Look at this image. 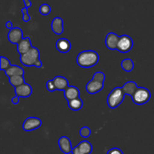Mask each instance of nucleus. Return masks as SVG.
I'll list each match as a JSON object with an SVG mask.
<instances>
[{
    "mask_svg": "<svg viewBox=\"0 0 154 154\" xmlns=\"http://www.w3.org/2000/svg\"><path fill=\"white\" fill-rule=\"evenodd\" d=\"M16 96L20 98H28L32 93V88L27 83H23L14 88Z\"/></svg>",
    "mask_w": 154,
    "mask_h": 154,
    "instance_id": "7",
    "label": "nucleus"
},
{
    "mask_svg": "<svg viewBox=\"0 0 154 154\" xmlns=\"http://www.w3.org/2000/svg\"><path fill=\"white\" fill-rule=\"evenodd\" d=\"M93 79L97 80V81L101 82H104L105 79V75L104 72H96L93 74Z\"/></svg>",
    "mask_w": 154,
    "mask_h": 154,
    "instance_id": "26",
    "label": "nucleus"
},
{
    "mask_svg": "<svg viewBox=\"0 0 154 154\" xmlns=\"http://www.w3.org/2000/svg\"><path fill=\"white\" fill-rule=\"evenodd\" d=\"M58 145L63 153L69 154L72 152L73 148H72V143L70 139L67 136H62L58 140Z\"/></svg>",
    "mask_w": 154,
    "mask_h": 154,
    "instance_id": "11",
    "label": "nucleus"
},
{
    "mask_svg": "<svg viewBox=\"0 0 154 154\" xmlns=\"http://www.w3.org/2000/svg\"><path fill=\"white\" fill-rule=\"evenodd\" d=\"M119 39H120V36L116 34L115 33H113V32L108 33L105 38V45L108 49H117Z\"/></svg>",
    "mask_w": 154,
    "mask_h": 154,
    "instance_id": "10",
    "label": "nucleus"
},
{
    "mask_svg": "<svg viewBox=\"0 0 154 154\" xmlns=\"http://www.w3.org/2000/svg\"><path fill=\"white\" fill-rule=\"evenodd\" d=\"M99 56L96 51L93 50H86L78 54L77 56V63L84 68H90L94 66L99 62Z\"/></svg>",
    "mask_w": 154,
    "mask_h": 154,
    "instance_id": "1",
    "label": "nucleus"
},
{
    "mask_svg": "<svg viewBox=\"0 0 154 154\" xmlns=\"http://www.w3.org/2000/svg\"><path fill=\"white\" fill-rule=\"evenodd\" d=\"M80 151L85 154H90L93 151V146L88 140H82L77 145Z\"/></svg>",
    "mask_w": 154,
    "mask_h": 154,
    "instance_id": "20",
    "label": "nucleus"
},
{
    "mask_svg": "<svg viewBox=\"0 0 154 154\" xmlns=\"http://www.w3.org/2000/svg\"><path fill=\"white\" fill-rule=\"evenodd\" d=\"M103 88L104 82H101L92 79V80L88 82V83L86 85V90L89 94L94 95V94L101 91L103 89Z\"/></svg>",
    "mask_w": 154,
    "mask_h": 154,
    "instance_id": "9",
    "label": "nucleus"
},
{
    "mask_svg": "<svg viewBox=\"0 0 154 154\" xmlns=\"http://www.w3.org/2000/svg\"><path fill=\"white\" fill-rule=\"evenodd\" d=\"M34 66H36V67H41V66H42V61H41L40 59H38V60L35 62V63L34 64Z\"/></svg>",
    "mask_w": 154,
    "mask_h": 154,
    "instance_id": "34",
    "label": "nucleus"
},
{
    "mask_svg": "<svg viewBox=\"0 0 154 154\" xmlns=\"http://www.w3.org/2000/svg\"><path fill=\"white\" fill-rule=\"evenodd\" d=\"M150 98H151V93L147 88L138 87L134 95H132V100L135 104L142 105L148 102Z\"/></svg>",
    "mask_w": 154,
    "mask_h": 154,
    "instance_id": "4",
    "label": "nucleus"
},
{
    "mask_svg": "<svg viewBox=\"0 0 154 154\" xmlns=\"http://www.w3.org/2000/svg\"><path fill=\"white\" fill-rule=\"evenodd\" d=\"M39 12L42 15H48L51 12V8L48 4H42L39 7Z\"/></svg>",
    "mask_w": 154,
    "mask_h": 154,
    "instance_id": "24",
    "label": "nucleus"
},
{
    "mask_svg": "<svg viewBox=\"0 0 154 154\" xmlns=\"http://www.w3.org/2000/svg\"><path fill=\"white\" fill-rule=\"evenodd\" d=\"M72 154H85L84 153V152H82L81 151H80V149H78V146H75V147L73 148V149H72Z\"/></svg>",
    "mask_w": 154,
    "mask_h": 154,
    "instance_id": "30",
    "label": "nucleus"
},
{
    "mask_svg": "<svg viewBox=\"0 0 154 154\" xmlns=\"http://www.w3.org/2000/svg\"><path fill=\"white\" fill-rule=\"evenodd\" d=\"M134 62L130 58L123 59L121 61V67L126 72H131L134 69Z\"/></svg>",
    "mask_w": 154,
    "mask_h": 154,
    "instance_id": "22",
    "label": "nucleus"
},
{
    "mask_svg": "<svg viewBox=\"0 0 154 154\" xmlns=\"http://www.w3.org/2000/svg\"><path fill=\"white\" fill-rule=\"evenodd\" d=\"M133 47V40L128 35H122L120 36L118 44H117V51L121 53H127Z\"/></svg>",
    "mask_w": 154,
    "mask_h": 154,
    "instance_id": "5",
    "label": "nucleus"
},
{
    "mask_svg": "<svg viewBox=\"0 0 154 154\" xmlns=\"http://www.w3.org/2000/svg\"><path fill=\"white\" fill-rule=\"evenodd\" d=\"M17 49L18 53H19L20 55L25 54L27 51H29L32 48V45L31 40H30L29 37H25L23 38L17 44Z\"/></svg>",
    "mask_w": 154,
    "mask_h": 154,
    "instance_id": "12",
    "label": "nucleus"
},
{
    "mask_svg": "<svg viewBox=\"0 0 154 154\" xmlns=\"http://www.w3.org/2000/svg\"><path fill=\"white\" fill-rule=\"evenodd\" d=\"M53 80H54L56 89L58 91H64L69 86V81H68L67 79L62 76V75H57V76L54 77Z\"/></svg>",
    "mask_w": 154,
    "mask_h": 154,
    "instance_id": "14",
    "label": "nucleus"
},
{
    "mask_svg": "<svg viewBox=\"0 0 154 154\" xmlns=\"http://www.w3.org/2000/svg\"><path fill=\"white\" fill-rule=\"evenodd\" d=\"M10 60L5 57H3V56H1L0 57V69L2 70H6L9 66H11Z\"/></svg>",
    "mask_w": 154,
    "mask_h": 154,
    "instance_id": "23",
    "label": "nucleus"
},
{
    "mask_svg": "<svg viewBox=\"0 0 154 154\" xmlns=\"http://www.w3.org/2000/svg\"><path fill=\"white\" fill-rule=\"evenodd\" d=\"M46 88H47V89L49 91H54L57 90V89H56V87H55V85H54V80L53 79L48 80V81L47 82Z\"/></svg>",
    "mask_w": 154,
    "mask_h": 154,
    "instance_id": "28",
    "label": "nucleus"
},
{
    "mask_svg": "<svg viewBox=\"0 0 154 154\" xmlns=\"http://www.w3.org/2000/svg\"><path fill=\"white\" fill-rule=\"evenodd\" d=\"M8 80L10 84L14 88L25 83V79H24L23 75H13V76H9Z\"/></svg>",
    "mask_w": 154,
    "mask_h": 154,
    "instance_id": "21",
    "label": "nucleus"
},
{
    "mask_svg": "<svg viewBox=\"0 0 154 154\" xmlns=\"http://www.w3.org/2000/svg\"><path fill=\"white\" fill-rule=\"evenodd\" d=\"M23 1L24 5H25V7L27 8L32 6V2L30 0H23Z\"/></svg>",
    "mask_w": 154,
    "mask_h": 154,
    "instance_id": "32",
    "label": "nucleus"
},
{
    "mask_svg": "<svg viewBox=\"0 0 154 154\" xmlns=\"http://www.w3.org/2000/svg\"><path fill=\"white\" fill-rule=\"evenodd\" d=\"M38 59H40V52L35 47H32L29 51L20 55V62L26 66H32Z\"/></svg>",
    "mask_w": 154,
    "mask_h": 154,
    "instance_id": "3",
    "label": "nucleus"
},
{
    "mask_svg": "<svg viewBox=\"0 0 154 154\" xmlns=\"http://www.w3.org/2000/svg\"><path fill=\"white\" fill-rule=\"evenodd\" d=\"M42 125V120L38 117H28L24 120L23 123V129L26 131H33Z\"/></svg>",
    "mask_w": 154,
    "mask_h": 154,
    "instance_id": "6",
    "label": "nucleus"
},
{
    "mask_svg": "<svg viewBox=\"0 0 154 154\" xmlns=\"http://www.w3.org/2000/svg\"><path fill=\"white\" fill-rule=\"evenodd\" d=\"M21 12L23 14V21H25V22H28L29 21H30L31 19V17L29 16V14H28V10H27V8H23L21 9Z\"/></svg>",
    "mask_w": 154,
    "mask_h": 154,
    "instance_id": "27",
    "label": "nucleus"
},
{
    "mask_svg": "<svg viewBox=\"0 0 154 154\" xmlns=\"http://www.w3.org/2000/svg\"><path fill=\"white\" fill-rule=\"evenodd\" d=\"M64 96L67 101H71L75 98H79L80 91L77 87L73 85H69L64 91Z\"/></svg>",
    "mask_w": 154,
    "mask_h": 154,
    "instance_id": "16",
    "label": "nucleus"
},
{
    "mask_svg": "<svg viewBox=\"0 0 154 154\" xmlns=\"http://www.w3.org/2000/svg\"><path fill=\"white\" fill-rule=\"evenodd\" d=\"M8 76H13V75H24V70L22 67L17 65H11L6 70H5Z\"/></svg>",
    "mask_w": 154,
    "mask_h": 154,
    "instance_id": "18",
    "label": "nucleus"
},
{
    "mask_svg": "<svg viewBox=\"0 0 154 154\" xmlns=\"http://www.w3.org/2000/svg\"><path fill=\"white\" fill-rule=\"evenodd\" d=\"M11 102H12V104H19L20 97H18V96L13 97V98H12V99H11Z\"/></svg>",
    "mask_w": 154,
    "mask_h": 154,
    "instance_id": "31",
    "label": "nucleus"
},
{
    "mask_svg": "<svg viewBox=\"0 0 154 154\" xmlns=\"http://www.w3.org/2000/svg\"><path fill=\"white\" fill-rule=\"evenodd\" d=\"M80 135L82 137H88L91 134V130L89 127L87 126H84L80 129Z\"/></svg>",
    "mask_w": 154,
    "mask_h": 154,
    "instance_id": "25",
    "label": "nucleus"
},
{
    "mask_svg": "<svg viewBox=\"0 0 154 154\" xmlns=\"http://www.w3.org/2000/svg\"><path fill=\"white\" fill-rule=\"evenodd\" d=\"M122 88H123L125 95H129L132 98L136 89L138 88V85L134 81H129L123 85Z\"/></svg>",
    "mask_w": 154,
    "mask_h": 154,
    "instance_id": "17",
    "label": "nucleus"
},
{
    "mask_svg": "<svg viewBox=\"0 0 154 154\" xmlns=\"http://www.w3.org/2000/svg\"><path fill=\"white\" fill-rule=\"evenodd\" d=\"M8 39L11 43L17 44L23 39L22 30L18 27H13L8 33Z\"/></svg>",
    "mask_w": 154,
    "mask_h": 154,
    "instance_id": "8",
    "label": "nucleus"
},
{
    "mask_svg": "<svg viewBox=\"0 0 154 154\" xmlns=\"http://www.w3.org/2000/svg\"><path fill=\"white\" fill-rule=\"evenodd\" d=\"M51 30L54 33L60 35L63 33L64 27H63V21L61 18H54L51 22Z\"/></svg>",
    "mask_w": 154,
    "mask_h": 154,
    "instance_id": "15",
    "label": "nucleus"
},
{
    "mask_svg": "<svg viewBox=\"0 0 154 154\" xmlns=\"http://www.w3.org/2000/svg\"><path fill=\"white\" fill-rule=\"evenodd\" d=\"M68 105L71 110H74V111H78L82 108L84 103L79 97V98H75V99L71 100V101H68Z\"/></svg>",
    "mask_w": 154,
    "mask_h": 154,
    "instance_id": "19",
    "label": "nucleus"
},
{
    "mask_svg": "<svg viewBox=\"0 0 154 154\" xmlns=\"http://www.w3.org/2000/svg\"><path fill=\"white\" fill-rule=\"evenodd\" d=\"M107 154H123V151L117 147H114L110 149L107 152Z\"/></svg>",
    "mask_w": 154,
    "mask_h": 154,
    "instance_id": "29",
    "label": "nucleus"
},
{
    "mask_svg": "<svg viewBox=\"0 0 154 154\" xmlns=\"http://www.w3.org/2000/svg\"><path fill=\"white\" fill-rule=\"evenodd\" d=\"M56 48L60 52L65 54L70 51L71 48H72V44H71L70 41L66 38H60L57 41Z\"/></svg>",
    "mask_w": 154,
    "mask_h": 154,
    "instance_id": "13",
    "label": "nucleus"
},
{
    "mask_svg": "<svg viewBox=\"0 0 154 154\" xmlns=\"http://www.w3.org/2000/svg\"><path fill=\"white\" fill-rule=\"evenodd\" d=\"M5 27H7L8 29H12L13 28V24H12V22L11 21H7V22H6V24H5Z\"/></svg>",
    "mask_w": 154,
    "mask_h": 154,
    "instance_id": "33",
    "label": "nucleus"
},
{
    "mask_svg": "<svg viewBox=\"0 0 154 154\" xmlns=\"http://www.w3.org/2000/svg\"><path fill=\"white\" fill-rule=\"evenodd\" d=\"M125 93L122 87H116L111 91L107 98V104L111 109H115L122 104Z\"/></svg>",
    "mask_w": 154,
    "mask_h": 154,
    "instance_id": "2",
    "label": "nucleus"
}]
</instances>
